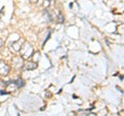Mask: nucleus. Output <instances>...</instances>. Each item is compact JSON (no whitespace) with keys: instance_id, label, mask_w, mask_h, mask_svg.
<instances>
[{"instance_id":"423d86ee","label":"nucleus","mask_w":124,"mask_h":116,"mask_svg":"<svg viewBox=\"0 0 124 116\" xmlns=\"http://www.w3.org/2000/svg\"><path fill=\"white\" fill-rule=\"evenodd\" d=\"M16 85H17V87H21V86H24V81L22 79H18L17 81H15Z\"/></svg>"},{"instance_id":"f03ea898","label":"nucleus","mask_w":124,"mask_h":116,"mask_svg":"<svg viewBox=\"0 0 124 116\" xmlns=\"http://www.w3.org/2000/svg\"><path fill=\"white\" fill-rule=\"evenodd\" d=\"M24 50H26V53H22V57L23 58H28L30 56H32L33 54V49L32 47L29 45V44H26L25 45V48H23Z\"/></svg>"},{"instance_id":"20e7f679","label":"nucleus","mask_w":124,"mask_h":116,"mask_svg":"<svg viewBox=\"0 0 124 116\" xmlns=\"http://www.w3.org/2000/svg\"><path fill=\"white\" fill-rule=\"evenodd\" d=\"M24 44V41L21 40V41H15L13 45H11V48H13L15 51H20L22 48V45Z\"/></svg>"},{"instance_id":"0eeeda50","label":"nucleus","mask_w":124,"mask_h":116,"mask_svg":"<svg viewBox=\"0 0 124 116\" xmlns=\"http://www.w3.org/2000/svg\"><path fill=\"white\" fill-rule=\"evenodd\" d=\"M3 46H4V42H3V41H2V40H0V50L2 49Z\"/></svg>"},{"instance_id":"f257e3e1","label":"nucleus","mask_w":124,"mask_h":116,"mask_svg":"<svg viewBox=\"0 0 124 116\" xmlns=\"http://www.w3.org/2000/svg\"><path fill=\"white\" fill-rule=\"evenodd\" d=\"M9 73V66L3 60H0V76H6Z\"/></svg>"},{"instance_id":"39448f33","label":"nucleus","mask_w":124,"mask_h":116,"mask_svg":"<svg viewBox=\"0 0 124 116\" xmlns=\"http://www.w3.org/2000/svg\"><path fill=\"white\" fill-rule=\"evenodd\" d=\"M27 69H34V68H36L37 67V64L35 62H28L26 64V66H25Z\"/></svg>"},{"instance_id":"7ed1b4c3","label":"nucleus","mask_w":124,"mask_h":116,"mask_svg":"<svg viewBox=\"0 0 124 116\" xmlns=\"http://www.w3.org/2000/svg\"><path fill=\"white\" fill-rule=\"evenodd\" d=\"M13 63L17 68H20L23 66V64H24V60H23V58H21V57H16V58H14Z\"/></svg>"}]
</instances>
